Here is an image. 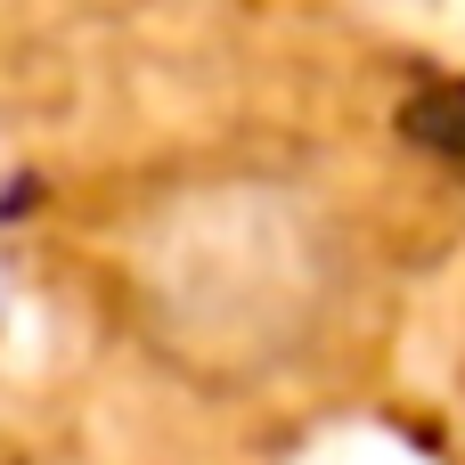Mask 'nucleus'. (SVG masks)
Instances as JSON below:
<instances>
[{
    "label": "nucleus",
    "mask_w": 465,
    "mask_h": 465,
    "mask_svg": "<svg viewBox=\"0 0 465 465\" xmlns=\"http://www.w3.org/2000/svg\"><path fill=\"white\" fill-rule=\"evenodd\" d=\"M106 302L172 384L253 401L302 376L351 302V229L286 163L155 172L106 229Z\"/></svg>",
    "instance_id": "1"
}]
</instances>
